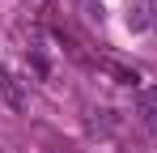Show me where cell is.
I'll use <instances>...</instances> for the list:
<instances>
[{
	"label": "cell",
	"mask_w": 157,
	"mask_h": 153,
	"mask_svg": "<svg viewBox=\"0 0 157 153\" xmlns=\"http://www.w3.org/2000/svg\"><path fill=\"white\" fill-rule=\"evenodd\" d=\"M98 68H102V73H110L115 81H119V85H136V81H140V76L132 73V68H123V64H110V60H102Z\"/></svg>",
	"instance_id": "obj_1"
},
{
	"label": "cell",
	"mask_w": 157,
	"mask_h": 153,
	"mask_svg": "<svg viewBox=\"0 0 157 153\" xmlns=\"http://www.w3.org/2000/svg\"><path fill=\"white\" fill-rule=\"evenodd\" d=\"M136 106H140V115L153 124V119H157V89H144V94L136 98Z\"/></svg>",
	"instance_id": "obj_2"
}]
</instances>
